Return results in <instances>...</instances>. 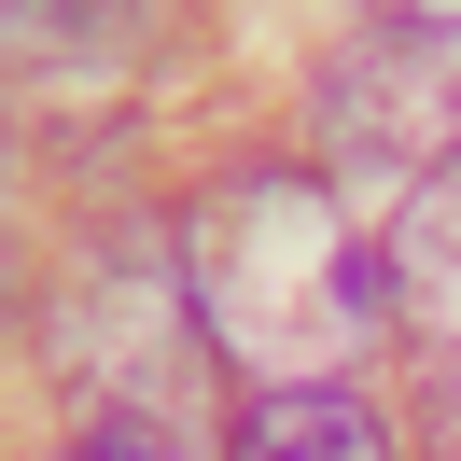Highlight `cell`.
<instances>
[{
  "mask_svg": "<svg viewBox=\"0 0 461 461\" xmlns=\"http://www.w3.org/2000/svg\"><path fill=\"white\" fill-rule=\"evenodd\" d=\"M392 308L420 336H461V168L392 210Z\"/></svg>",
  "mask_w": 461,
  "mask_h": 461,
  "instance_id": "3957f363",
  "label": "cell"
},
{
  "mask_svg": "<svg viewBox=\"0 0 461 461\" xmlns=\"http://www.w3.org/2000/svg\"><path fill=\"white\" fill-rule=\"evenodd\" d=\"M126 0H14V70H70V42L113 29Z\"/></svg>",
  "mask_w": 461,
  "mask_h": 461,
  "instance_id": "5b68a950",
  "label": "cell"
},
{
  "mask_svg": "<svg viewBox=\"0 0 461 461\" xmlns=\"http://www.w3.org/2000/svg\"><path fill=\"white\" fill-rule=\"evenodd\" d=\"M321 168L364 210H405L420 182H447L461 168V29L364 14V42L321 57Z\"/></svg>",
  "mask_w": 461,
  "mask_h": 461,
  "instance_id": "7a4b0ae2",
  "label": "cell"
},
{
  "mask_svg": "<svg viewBox=\"0 0 461 461\" xmlns=\"http://www.w3.org/2000/svg\"><path fill=\"white\" fill-rule=\"evenodd\" d=\"M238 461H392V433L349 392H252L238 405Z\"/></svg>",
  "mask_w": 461,
  "mask_h": 461,
  "instance_id": "277c9868",
  "label": "cell"
},
{
  "mask_svg": "<svg viewBox=\"0 0 461 461\" xmlns=\"http://www.w3.org/2000/svg\"><path fill=\"white\" fill-rule=\"evenodd\" d=\"M364 14H392V29H461V0H364Z\"/></svg>",
  "mask_w": 461,
  "mask_h": 461,
  "instance_id": "ba28073f",
  "label": "cell"
},
{
  "mask_svg": "<svg viewBox=\"0 0 461 461\" xmlns=\"http://www.w3.org/2000/svg\"><path fill=\"white\" fill-rule=\"evenodd\" d=\"M57 461H182V447H168V433H70Z\"/></svg>",
  "mask_w": 461,
  "mask_h": 461,
  "instance_id": "52a82bcc",
  "label": "cell"
},
{
  "mask_svg": "<svg viewBox=\"0 0 461 461\" xmlns=\"http://www.w3.org/2000/svg\"><path fill=\"white\" fill-rule=\"evenodd\" d=\"M420 461H461V336L433 349V377H420Z\"/></svg>",
  "mask_w": 461,
  "mask_h": 461,
  "instance_id": "8992f818",
  "label": "cell"
},
{
  "mask_svg": "<svg viewBox=\"0 0 461 461\" xmlns=\"http://www.w3.org/2000/svg\"><path fill=\"white\" fill-rule=\"evenodd\" d=\"M182 294H196L210 349L252 392H336L377 336H392V252H364L336 182L308 168H238L182 224Z\"/></svg>",
  "mask_w": 461,
  "mask_h": 461,
  "instance_id": "6da1fadb",
  "label": "cell"
}]
</instances>
